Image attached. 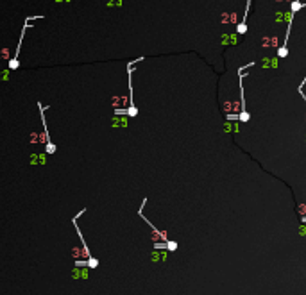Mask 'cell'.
Segmentation results:
<instances>
[{
    "label": "cell",
    "mask_w": 306,
    "mask_h": 295,
    "mask_svg": "<svg viewBox=\"0 0 306 295\" xmlns=\"http://www.w3.org/2000/svg\"><path fill=\"white\" fill-rule=\"evenodd\" d=\"M31 27V23L25 20V23H23V29H21V34H20V43H18V47H16V52H14V58L9 61V70H16L18 68V54H20V48H21V43H23V36H25V32H27V29Z\"/></svg>",
    "instance_id": "1"
},
{
    "label": "cell",
    "mask_w": 306,
    "mask_h": 295,
    "mask_svg": "<svg viewBox=\"0 0 306 295\" xmlns=\"http://www.w3.org/2000/svg\"><path fill=\"white\" fill-rule=\"evenodd\" d=\"M40 106V113H41V123H43V129H45V141H47V154H54L56 152V145L50 141L49 138V131H47V122H45V109L41 108V104H38Z\"/></svg>",
    "instance_id": "2"
},
{
    "label": "cell",
    "mask_w": 306,
    "mask_h": 295,
    "mask_svg": "<svg viewBox=\"0 0 306 295\" xmlns=\"http://www.w3.org/2000/svg\"><path fill=\"white\" fill-rule=\"evenodd\" d=\"M168 249H170V251H176V249H177L176 242H168Z\"/></svg>",
    "instance_id": "3"
}]
</instances>
